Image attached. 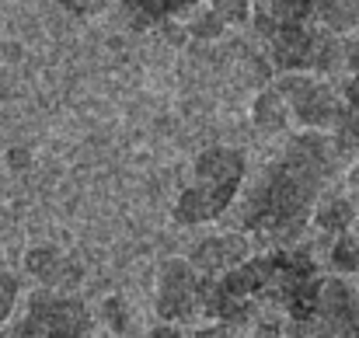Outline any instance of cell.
Returning <instances> with one entry per match:
<instances>
[{"mask_svg": "<svg viewBox=\"0 0 359 338\" xmlns=\"http://www.w3.org/2000/svg\"><path fill=\"white\" fill-rule=\"evenodd\" d=\"M339 164L342 157L335 154L328 133L300 129L286 143L283 157L265 164L244 199H238V230L265 248H293Z\"/></svg>", "mask_w": 359, "mask_h": 338, "instance_id": "6da1fadb", "label": "cell"}, {"mask_svg": "<svg viewBox=\"0 0 359 338\" xmlns=\"http://www.w3.org/2000/svg\"><path fill=\"white\" fill-rule=\"evenodd\" d=\"M248 178V157L238 147H206L192 164V185L175 199V224L196 227L224 217L241 196Z\"/></svg>", "mask_w": 359, "mask_h": 338, "instance_id": "7a4b0ae2", "label": "cell"}, {"mask_svg": "<svg viewBox=\"0 0 359 338\" xmlns=\"http://www.w3.org/2000/svg\"><path fill=\"white\" fill-rule=\"evenodd\" d=\"M0 338H95V314L77 293L39 286L25 297V311L0 328Z\"/></svg>", "mask_w": 359, "mask_h": 338, "instance_id": "3957f363", "label": "cell"}, {"mask_svg": "<svg viewBox=\"0 0 359 338\" xmlns=\"http://www.w3.org/2000/svg\"><path fill=\"white\" fill-rule=\"evenodd\" d=\"M272 88L283 95L290 122H297L300 129L328 133L346 109L342 98H339V88H332L318 74H279L272 81Z\"/></svg>", "mask_w": 359, "mask_h": 338, "instance_id": "277c9868", "label": "cell"}, {"mask_svg": "<svg viewBox=\"0 0 359 338\" xmlns=\"http://www.w3.org/2000/svg\"><path fill=\"white\" fill-rule=\"evenodd\" d=\"M157 318L171 325L199 318V272L189 258H164L157 265Z\"/></svg>", "mask_w": 359, "mask_h": 338, "instance_id": "5b68a950", "label": "cell"}, {"mask_svg": "<svg viewBox=\"0 0 359 338\" xmlns=\"http://www.w3.org/2000/svg\"><path fill=\"white\" fill-rule=\"evenodd\" d=\"M251 255H255V241L244 230H227V234L203 237L189 251V262L199 276H224V272L238 269L241 262H248Z\"/></svg>", "mask_w": 359, "mask_h": 338, "instance_id": "8992f818", "label": "cell"}, {"mask_svg": "<svg viewBox=\"0 0 359 338\" xmlns=\"http://www.w3.org/2000/svg\"><path fill=\"white\" fill-rule=\"evenodd\" d=\"M25 272L46 286V290H63V293H74V286L84 279V269L60 248L53 244H35L25 251Z\"/></svg>", "mask_w": 359, "mask_h": 338, "instance_id": "52a82bcc", "label": "cell"}, {"mask_svg": "<svg viewBox=\"0 0 359 338\" xmlns=\"http://www.w3.org/2000/svg\"><path fill=\"white\" fill-rule=\"evenodd\" d=\"M314 49H318L314 25H293V28H283L269 39V60L279 74H311Z\"/></svg>", "mask_w": 359, "mask_h": 338, "instance_id": "ba28073f", "label": "cell"}, {"mask_svg": "<svg viewBox=\"0 0 359 338\" xmlns=\"http://www.w3.org/2000/svg\"><path fill=\"white\" fill-rule=\"evenodd\" d=\"M251 25L269 42L293 25H314V0H251Z\"/></svg>", "mask_w": 359, "mask_h": 338, "instance_id": "9c48e42d", "label": "cell"}, {"mask_svg": "<svg viewBox=\"0 0 359 338\" xmlns=\"http://www.w3.org/2000/svg\"><path fill=\"white\" fill-rule=\"evenodd\" d=\"M359 210L356 203L349 199V192H321V199L314 203V213H311V224L318 227L325 237H339L346 230H353Z\"/></svg>", "mask_w": 359, "mask_h": 338, "instance_id": "30bf717a", "label": "cell"}, {"mask_svg": "<svg viewBox=\"0 0 359 338\" xmlns=\"http://www.w3.org/2000/svg\"><path fill=\"white\" fill-rule=\"evenodd\" d=\"M119 4H122V11L129 14L133 25L150 28V25H164V21H175V18L192 14L203 0H119Z\"/></svg>", "mask_w": 359, "mask_h": 338, "instance_id": "8fae6325", "label": "cell"}, {"mask_svg": "<svg viewBox=\"0 0 359 338\" xmlns=\"http://www.w3.org/2000/svg\"><path fill=\"white\" fill-rule=\"evenodd\" d=\"M314 25L332 35H349L359 28V0H314Z\"/></svg>", "mask_w": 359, "mask_h": 338, "instance_id": "7c38bea8", "label": "cell"}, {"mask_svg": "<svg viewBox=\"0 0 359 338\" xmlns=\"http://www.w3.org/2000/svg\"><path fill=\"white\" fill-rule=\"evenodd\" d=\"M251 122H255V129L265 133V136H276V133H283V129L290 126L286 102H283V95H279L276 88L258 91V98L251 102Z\"/></svg>", "mask_w": 359, "mask_h": 338, "instance_id": "4fadbf2b", "label": "cell"}, {"mask_svg": "<svg viewBox=\"0 0 359 338\" xmlns=\"http://www.w3.org/2000/svg\"><path fill=\"white\" fill-rule=\"evenodd\" d=\"M328 140H332L335 154L342 157V164H353L359 154V112L342 109V115L335 119V126L328 129Z\"/></svg>", "mask_w": 359, "mask_h": 338, "instance_id": "5bb4252c", "label": "cell"}, {"mask_svg": "<svg viewBox=\"0 0 359 338\" xmlns=\"http://www.w3.org/2000/svg\"><path fill=\"white\" fill-rule=\"evenodd\" d=\"M328 272H335V276H359V234L356 230H346V234L332 237Z\"/></svg>", "mask_w": 359, "mask_h": 338, "instance_id": "9a60e30c", "label": "cell"}, {"mask_svg": "<svg viewBox=\"0 0 359 338\" xmlns=\"http://www.w3.org/2000/svg\"><path fill=\"white\" fill-rule=\"evenodd\" d=\"M102 321H105V328L112 332V338H129V332H133V311H129L126 297H119V293L105 297V304H102Z\"/></svg>", "mask_w": 359, "mask_h": 338, "instance_id": "2e32d148", "label": "cell"}, {"mask_svg": "<svg viewBox=\"0 0 359 338\" xmlns=\"http://www.w3.org/2000/svg\"><path fill=\"white\" fill-rule=\"evenodd\" d=\"M185 28H189V35H196V39H217L227 25L213 14L210 4H199L192 14H185Z\"/></svg>", "mask_w": 359, "mask_h": 338, "instance_id": "e0dca14e", "label": "cell"}, {"mask_svg": "<svg viewBox=\"0 0 359 338\" xmlns=\"http://www.w3.org/2000/svg\"><path fill=\"white\" fill-rule=\"evenodd\" d=\"M18 300H21V279L14 272H0V328L18 314Z\"/></svg>", "mask_w": 359, "mask_h": 338, "instance_id": "ac0fdd59", "label": "cell"}, {"mask_svg": "<svg viewBox=\"0 0 359 338\" xmlns=\"http://www.w3.org/2000/svg\"><path fill=\"white\" fill-rule=\"evenodd\" d=\"M224 25H251V0H210Z\"/></svg>", "mask_w": 359, "mask_h": 338, "instance_id": "d6986e66", "label": "cell"}, {"mask_svg": "<svg viewBox=\"0 0 359 338\" xmlns=\"http://www.w3.org/2000/svg\"><path fill=\"white\" fill-rule=\"evenodd\" d=\"M251 338H286L283 314H262V318L251 325Z\"/></svg>", "mask_w": 359, "mask_h": 338, "instance_id": "ffe728a7", "label": "cell"}, {"mask_svg": "<svg viewBox=\"0 0 359 338\" xmlns=\"http://www.w3.org/2000/svg\"><path fill=\"white\" fill-rule=\"evenodd\" d=\"M189 338H238V328H231L224 321H203V325L192 328Z\"/></svg>", "mask_w": 359, "mask_h": 338, "instance_id": "44dd1931", "label": "cell"}, {"mask_svg": "<svg viewBox=\"0 0 359 338\" xmlns=\"http://www.w3.org/2000/svg\"><path fill=\"white\" fill-rule=\"evenodd\" d=\"M339 98H342L346 109L359 112V74H349V77L339 84Z\"/></svg>", "mask_w": 359, "mask_h": 338, "instance_id": "7402d4cb", "label": "cell"}, {"mask_svg": "<svg viewBox=\"0 0 359 338\" xmlns=\"http://www.w3.org/2000/svg\"><path fill=\"white\" fill-rule=\"evenodd\" d=\"M342 42H346V70L359 74V28L349 32V35H342Z\"/></svg>", "mask_w": 359, "mask_h": 338, "instance_id": "603a6c76", "label": "cell"}, {"mask_svg": "<svg viewBox=\"0 0 359 338\" xmlns=\"http://www.w3.org/2000/svg\"><path fill=\"white\" fill-rule=\"evenodd\" d=\"M143 338H189V335H185V328H182V325H171V321H157V325H154V328H150V332H147Z\"/></svg>", "mask_w": 359, "mask_h": 338, "instance_id": "cb8c5ba5", "label": "cell"}, {"mask_svg": "<svg viewBox=\"0 0 359 338\" xmlns=\"http://www.w3.org/2000/svg\"><path fill=\"white\" fill-rule=\"evenodd\" d=\"M346 185H349V199L356 203V210H359V157L349 164V171H346Z\"/></svg>", "mask_w": 359, "mask_h": 338, "instance_id": "d4e9b609", "label": "cell"}, {"mask_svg": "<svg viewBox=\"0 0 359 338\" xmlns=\"http://www.w3.org/2000/svg\"><path fill=\"white\" fill-rule=\"evenodd\" d=\"M56 4H63L67 11H77V14H81V11H88L95 0H56Z\"/></svg>", "mask_w": 359, "mask_h": 338, "instance_id": "484cf974", "label": "cell"}, {"mask_svg": "<svg viewBox=\"0 0 359 338\" xmlns=\"http://www.w3.org/2000/svg\"><path fill=\"white\" fill-rule=\"evenodd\" d=\"M353 230H356V234H359V217H356V224H353Z\"/></svg>", "mask_w": 359, "mask_h": 338, "instance_id": "4316f807", "label": "cell"}]
</instances>
